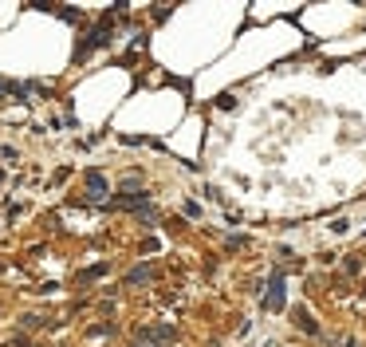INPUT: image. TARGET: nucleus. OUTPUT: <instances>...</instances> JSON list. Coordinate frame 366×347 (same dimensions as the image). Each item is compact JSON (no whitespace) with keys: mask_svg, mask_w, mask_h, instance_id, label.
I'll list each match as a JSON object with an SVG mask.
<instances>
[{"mask_svg":"<svg viewBox=\"0 0 366 347\" xmlns=\"http://www.w3.org/2000/svg\"><path fill=\"white\" fill-rule=\"evenodd\" d=\"M150 276H154V269H150V264H142V269H134L126 280H130V284H138V280H150Z\"/></svg>","mask_w":366,"mask_h":347,"instance_id":"4","label":"nucleus"},{"mask_svg":"<svg viewBox=\"0 0 366 347\" xmlns=\"http://www.w3.org/2000/svg\"><path fill=\"white\" fill-rule=\"evenodd\" d=\"M174 339V328H150V332H138L134 347H158V343H170Z\"/></svg>","mask_w":366,"mask_h":347,"instance_id":"1","label":"nucleus"},{"mask_svg":"<svg viewBox=\"0 0 366 347\" xmlns=\"http://www.w3.org/2000/svg\"><path fill=\"white\" fill-rule=\"evenodd\" d=\"M103 194H106V178L99 174V170H91L87 174V197L91 201H103Z\"/></svg>","mask_w":366,"mask_h":347,"instance_id":"3","label":"nucleus"},{"mask_svg":"<svg viewBox=\"0 0 366 347\" xmlns=\"http://www.w3.org/2000/svg\"><path fill=\"white\" fill-rule=\"evenodd\" d=\"M103 272H106V264H95V269H87L83 276H79V280H91V276H103Z\"/></svg>","mask_w":366,"mask_h":347,"instance_id":"5","label":"nucleus"},{"mask_svg":"<svg viewBox=\"0 0 366 347\" xmlns=\"http://www.w3.org/2000/svg\"><path fill=\"white\" fill-rule=\"evenodd\" d=\"M0 178H4V174H0Z\"/></svg>","mask_w":366,"mask_h":347,"instance_id":"6","label":"nucleus"},{"mask_svg":"<svg viewBox=\"0 0 366 347\" xmlns=\"http://www.w3.org/2000/svg\"><path fill=\"white\" fill-rule=\"evenodd\" d=\"M264 308H268V312H279V308H284V280H272V288H268V296H264Z\"/></svg>","mask_w":366,"mask_h":347,"instance_id":"2","label":"nucleus"}]
</instances>
